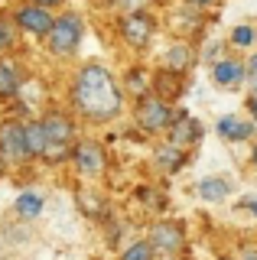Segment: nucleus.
Instances as JSON below:
<instances>
[{
    "label": "nucleus",
    "mask_w": 257,
    "mask_h": 260,
    "mask_svg": "<svg viewBox=\"0 0 257 260\" xmlns=\"http://www.w3.org/2000/svg\"><path fill=\"white\" fill-rule=\"evenodd\" d=\"M72 104H75V111L82 117L104 124V120H114L120 114L124 98H120L114 75L104 65L91 62V65H82L75 81H72Z\"/></svg>",
    "instance_id": "f257e3e1"
},
{
    "label": "nucleus",
    "mask_w": 257,
    "mask_h": 260,
    "mask_svg": "<svg viewBox=\"0 0 257 260\" xmlns=\"http://www.w3.org/2000/svg\"><path fill=\"white\" fill-rule=\"evenodd\" d=\"M82 32H85V23L82 16L75 13H66L55 20V26L49 29V36H46V43H49V52L55 55H72L82 43Z\"/></svg>",
    "instance_id": "f03ea898"
},
{
    "label": "nucleus",
    "mask_w": 257,
    "mask_h": 260,
    "mask_svg": "<svg viewBox=\"0 0 257 260\" xmlns=\"http://www.w3.org/2000/svg\"><path fill=\"white\" fill-rule=\"evenodd\" d=\"M43 127H46V137H49V146H46V159H66L69 153V140H72V130L75 124L66 117L62 111H52L43 117Z\"/></svg>",
    "instance_id": "7ed1b4c3"
},
{
    "label": "nucleus",
    "mask_w": 257,
    "mask_h": 260,
    "mask_svg": "<svg viewBox=\"0 0 257 260\" xmlns=\"http://www.w3.org/2000/svg\"><path fill=\"white\" fill-rule=\"evenodd\" d=\"M137 120H140V127L147 130V134H159V130H170V124H173L170 101H163V98H140Z\"/></svg>",
    "instance_id": "20e7f679"
},
{
    "label": "nucleus",
    "mask_w": 257,
    "mask_h": 260,
    "mask_svg": "<svg viewBox=\"0 0 257 260\" xmlns=\"http://www.w3.org/2000/svg\"><path fill=\"white\" fill-rule=\"evenodd\" d=\"M150 244L159 254H179L182 244H186V228L179 221H159L150 228Z\"/></svg>",
    "instance_id": "39448f33"
},
{
    "label": "nucleus",
    "mask_w": 257,
    "mask_h": 260,
    "mask_svg": "<svg viewBox=\"0 0 257 260\" xmlns=\"http://www.w3.org/2000/svg\"><path fill=\"white\" fill-rule=\"evenodd\" d=\"M153 20H150L147 13H127L124 20H120V36L127 39V43H131L134 49H143L150 43V39H153Z\"/></svg>",
    "instance_id": "423d86ee"
},
{
    "label": "nucleus",
    "mask_w": 257,
    "mask_h": 260,
    "mask_svg": "<svg viewBox=\"0 0 257 260\" xmlns=\"http://www.w3.org/2000/svg\"><path fill=\"white\" fill-rule=\"evenodd\" d=\"M0 153H4L7 162L29 159V150H26V130H23L20 124H0Z\"/></svg>",
    "instance_id": "0eeeda50"
},
{
    "label": "nucleus",
    "mask_w": 257,
    "mask_h": 260,
    "mask_svg": "<svg viewBox=\"0 0 257 260\" xmlns=\"http://www.w3.org/2000/svg\"><path fill=\"white\" fill-rule=\"evenodd\" d=\"M17 26L20 29H26V32H33V36H49V29L55 26V20H52V13H49V7H20L17 10Z\"/></svg>",
    "instance_id": "6e6552de"
},
{
    "label": "nucleus",
    "mask_w": 257,
    "mask_h": 260,
    "mask_svg": "<svg viewBox=\"0 0 257 260\" xmlns=\"http://www.w3.org/2000/svg\"><path fill=\"white\" fill-rule=\"evenodd\" d=\"M199 137H202V124L192 120L189 114H176L173 124H170V143L179 146V150H186V146H192Z\"/></svg>",
    "instance_id": "1a4fd4ad"
},
{
    "label": "nucleus",
    "mask_w": 257,
    "mask_h": 260,
    "mask_svg": "<svg viewBox=\"0 0 257 260\" xmlns=\"http://www.w3.org/2000/svg\"><path fill=\"white\" fill-rule=\"evenodd\" d=\"M72 159H75V166L88 176H94V173L104 169V150H101V143H91V140L78 143L75 150H72Z\"/></svg>",
    "instance_id": "9d476101"
},
{
    "label": "nucleus",
    "mask_w": 257,
    "mask_h": 260,
    "mask_svg": "<svg viewBox=\"0 0 257 260\" xmlns=\"http://www.w3.org/2000/svg\"><path fill=\"white\" fill-rule=\"evenodd\" d=\"M212 78L218 81L221 88H235V85H241V81L247 78V65H241L235 59H221V62H215Z\"/></svg>",
    "instance_id": "9b49d317"
},
{
    "label": "nucleus",
    "mask_w": 257,
    "mask_h": 260,
    "mask_svg": "<svg viewBox=\"0 0 257 260\" xmlns=\"http://www.w3.org/2000/svg\"><path fill=\"white\" fill-rule=\"evenodd\" d=\"M215 130H218V137H224V140H247L254 134V124L251 120H241V117H221Z\"/></svg>",
    "instance_id": "f8f14e48"
},
{
    "label": "nucleus",
    "mask_w": 257,
    "mask_h": 260,
    "mask_svg": "<svg viewBox=\"0 0 257 260\" xmlns=\"http://www.w3.org/2000/svg\"><path fill=\"white\" fill-rule=\"evenodd\" d=\"M153 88H156V98H163V101H176V98L182 94L179 72H159V75L153 78Z\"/></svg>",
    "instance_id": "ddd939ff"
},
{
    "label": "nucleus",
    "mask_w": 257,
    "mask_h": 260,
    "mask_svg": "<svg viewBox=\"0 0 257 260\" xmlns=\"http://www.w3.org/2000/svg\"><path fill=\"white\" fill-rule=\"evenodd\" d=\"M23 130H26V150H29V156H46L49 137H46L43 120H29V124H23Z\"/></svg>",
    "instance_id": "4468645a"
},
{
    "label": "nucleus",
    "mask_w": 257,
    "mask_h": 260,
    "mask_svg": "<svg viewBox=\"0 0 257 260\" xmlns=\"http://www.w3.org/2000/svg\"><path fill=\"white\" fill-rule=\"evenodd\" d=\"M228 182H224V179H202V182H199V199L202 202H221V199H228Z\"/></svg>",
    "instance_id": "2eb2a0df"
},
{
    "label": "nucleus",
    "mask_w": 257,
    "mask_h": 260,
    "mask_svg": "<svg viewBox=\"0 0 257 260\" xmlns=\"http://www.w3.org/2000/svg\"><path fill=\"white\" fill-rule=\"evenodd\" d=\"M13 208H17V215H20V218H36L39 211H43V199H39L36 192H23Z\"/></svg>",
    "instance_id": "dca6fc26"
},
{
    "label": "nucleus",
    "mask_w": 257,
    "mask_h": 260,
    "mask_svg": "<svg viewBox=\"0 0 257 260\" xmlns=\"http://www.w3.org/2000/svg\"><path fill=\"white\" fill-rule=\"evenodd\" d=\"M156 162H159L163 169H170V173H173V169H179L182 162H186V150H179V146H166V150L156 153Z\"/></svg>",
    "instance_id": "f3484780"
},
{
    "label": "nucleus",
    "mask_w": 257,
    "mask_h": 260,
    "mask_svg": "<svg viewBox=\"0 0 257 260\" xmlns=\"http://www.w3.org/2000/svg\"><path fill=\"white\" fill-rule=\"evenodd\" d=\"M189 62H192V49L189 46H173L170 55H166V65H170L173 72H186Z\"/></svg>",
    "instance_id": "a211bd4d"
},
{
    "label": "nucleus",
    "mask_w": 257,
    "mask_h": 260,
    "mask_svg": "<svg viewBox=\"0 0 257 260\" xmlns=\"http://www.w3.org/2000/svg\"><path fill=\"white\" fill-rule=\"evenodd\" d=\"M17 88H20V78H17V72H13L10 65H4V62H0V98H10V94H17Z\"/></svg>",
    "instance_id": "6ab92c4d"
},
{
    "label": "nucleus",
    "mask_w": 257,
    "mask_h": 260,
    "mask_svg": "<svg viewBox=\"0 0 257 260\" xmlns=\"http://www.w3.org/2000/svg\"><path fill=\"white\" fill-rule=\"evenodd\" d=\"M153 254H156L153 244H150V241H140V244H134V247H127L120 260H153Z\"/></svg>",
    "instance_id": "aec40b11"
},
{
    "label": "nucleus",
    "mask_w": 257,
    "mask_h": 260,
    "mask_svg": "<svg viewBox=\"0 0 257 260\" xmlns=\"http://www.w3.org/2000/svg\"><path fill=\"white\" fill-rule=\"evenodd\" d=\"M78 205H85L88 215H101L104 199H98V195H91V192H78Z\"/></svg>",
    "instance_id": "412c9836"
},
{
    "label": "nucleus",
    "mask_w": 257,
    "mask_h": 260,
    "mask_svg": "<svg viewBox=\"0 0 257 260\" xmlns=\"http://www.w3.org/2000/svg\"><path fill=\"white\" fill-rule=\"evenodd\" d=\"M143 78H147V75H143L140 69H134L131 78H127V85H131V91H137L140 98H147V81H143Z\"/></svg>",
    "instance_id": "4be33fe9"
},
{
    "label": "nucleus",
    "mask_w": 257,
    "mask_h": 260,
    "mask_svg": "<svg viewBox=\"0 0 257 260\" xmlns=\"http://www.w3.org/2000/svg\"><path fill=\"white\" fill-rule=\"evenodd\" d=\"M231 43H235V46H251L254 43V29L251 26H235V32H231Z\"/></svg>",
    "instance_id": "5701e85b"
},
{
    "label": "nucleus",
    "mask_w": 257,
    "mask_h": 260,
    "mask_svg": "<svg viewBox=\"0 0 257 260\" xmlns=\"http://www.w3.org/2000/svg\"><path fill=\"white\" fill-rule=\"evenodd\" d=\"M10 46H13V23L0 20V52H4V49H10Z\"/></svg>",
    "instance_id": "b1692460"
},
{
    "label": "nucleus",
    "mask_w": 257,
    "mask_h": 260,
    "mask_svg": "<svg viewBox=\"0 0 257 260\" xmlns=\"http://www.w3.org/2000/svg\"><path fill=\"white\" fill-rule=\"evenodd\" d=\"M247 78H251V81H257V52L251 55V62H247Z\"/></svg>",
    "instance_id": "393cba45"
},
{
    "label": "nucleus",
    "mask_w": 257,
    "mask_h": 260,
    "mask_svg": "<svg viewBox=\"0 0 257 260\" xmlns=\"http://www.w3.org/2000/svg\"><path fill=\"white\" fill-rule=\"evenodd\" d=\"M39 7H55V4H62V0H36Z\"/></svg>",
    "instance_id": "a878e982"
},
{
    "label": "nucleus",
    "mask_w": 257,
    "mask_h": 260,
    "mask_svg": "<svg viewBox=\"0 0 257 260\" xmlns=\"http://www.w3.org/2000/svg\"><path fill=\"white\" fill-rule=\"evenodd\" d=\"M241 260H257V250H244V257Z\"/></svg>",
    "instance_id": "bb28decb"
},
{
    "label": "nucleus",
    "mask_w": 257,
    "mask_h": 260,
    "mask_svg": "<svg viewBox=\"0 0 257 260\" xmlns=\"http://www.w3.org/2000/svg\"><path fill=\"white\" fill-rule=\"evenodd\" d=\"M186 4H192V7H205V4H212V0H186Z\"/></svg>",
    "instance_id": "cd10ccee"
},
{
    "label": "nucleus",
    "mask_w": 257,
    "mask_h": 260,
    "mask_svg": "<svg viewBox=\"0 0 257 260\" xmlns=\"http://www.w3.org/2000/svg\"><path fill=\"white\" fill-rule=\"evenodd\" d=\"M7 166V159H4V153H0V169H4Z\"/></svg>",
    "instance_id": "c85d7f7f"
},
{
    "label": "nucleus",
    "mask_w": 257,
    "mask_h": 260,
    "mask_svg": "<svg viewBox=\"0 0 257 260\" xmlns=\"http://www.w3.org/2000/svg\"><path fill=\"white\" fill-rule=\"evenodd\" d=\"M254 166H257V146H254Z\"/></svg>",
    "instance_id": "c756f323"
},
{
    "label": "nucleus",
    "mask_w": 257,
    "mask_h": 260,
    "mask_svg": "<svg viewBox=\"0 0 257 260\" xmlns=\"http://www.w3.org/2000/svg\"><path fill=\"white\" fill-rule=\"evenodd\" d=\"M221 260H228V257H221Z\"/></svg>",
    "instance_id": "7c9ffc66"
}]
</instances>
